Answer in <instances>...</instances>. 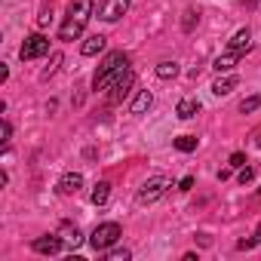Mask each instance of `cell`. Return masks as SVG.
I'll return each instance as SVG.
<instances>
[{
    "label": "cell",
    "mask_w": 261,
    "mask_h": 261,
    "mask_svg": "<svg viewBox=\"0 0 261 261\" xmlns=\"http://www.w3.org/2000/svg\"><path fill=\"white\" fill-rule=\"evenodd\" d=\"M237 62H240V53H230V49H227L224 56H218V59L212 62V68H215L218 74H227V71H230V68H233Z\"/></svg>",
    "instance_id": "5bb4252c"
},
{
    "label": "cell",
    "mask_w": 261,
    "mask_h": 261,
    "mask_svg": "<svg viewBox=\"0 0 261 261\" xmlns=\"http://www.w3.org/2000/svg\"><path fill=\"white\" fill-rule=\"evenodd\" d=\"M62 246H65V240L59 233H46V237H37L31 243V249L40 252V255H56V252H62Z\"/></svg>",
    "instance_id": "ba28073f"
},
{
    "label": "cell",
    "mask_w": 261,
    "mask_h": 261,
    "mask_svg": "<svg viewBox=\"0 0 261 261\" xmlns=\"http://www.w3.org/2000/svg\"><path fill=\"white\" fill-rule=\"evenodd\" d=\"M258 243H261V224L255 227V233H252L249 240H240V243H237V249H252V246H258Z\"/></svg>",
    "instance_id": "7402d4cb"
},
{
    "label": "cell",
    "mask_w": 261,
    "mask_h": 261,
    "mask_svg": "<svg viewBox=\"0 0 261 261\" xmlns=\"http://www.w3.org/2000/svg\"><path fill=\"white\" fill-rule=\"evenodd\" d=\"M227 163H230V169H243V166H246V154H240V151H237V154H230V160H227Z\"/></svg>",
    "instance_id": "d4e9b609"
},
{
    "label": "cell",
    "mask_w": 261,
    "mask_h": 261,
    "mask_svg": "<svg viewBox=\"0 0 261 261\" xmlns=\"http://www.w3.org/2000/svg\"><path fill=\"white\" fill-rule=\"evenodd\" d=\"M59 65H62V53H53V65L43 71V77H53V74L59 71Z\"/></svg>",
    "instance_id": "cb8c5ba5"
},
{
    "label": "cell",
    "mask_w": 261,
    "mask_h": 261,
    "mask_svg": "<svg viewBox=\"0 0 261 261\" xmlns=\"http://www.w3.org/2000/svg\"><path fill=\"white\" fill-rule=\"evenodd\" d=\"M151 105H154L151 89H139V92H136V98H133V105H129V111H133V114H145Z\"/></svg>",
    "instance_id": "7c38bea8"
},
{
    "label": "cell",
    "mask_w": 261,
    "mask_h": 261,
    "mask_svg": "<svg viewBox=\"0 0 261 261\" xmlns=\"http://www.w3.org/2000/svg\"><path fill=\"white\" fill-rule=\"evenodd\" d=\"M172 145H175V151H181V154H191V151H197V136H178Z\"/></svg>",
    "instance_id": "d6986e66"
},
{
    "label": "cell",
    "mask_w": 261,
    "mask_h": 261,
    "mask_svg": "<svg viewBox=\"0 0 261 261\" xmlns=\"http://www.w3.org/2000/svg\"><path fill=\"white\" fill-rule=\"evenodd\" d=\"M89 19H92V0H71L68 16H65V22L59 28V40H65V43L77 40L83 34V28H86Z\"/></svg>",
    "instance_id": "6da1fadb"
},
{
    "label": "cell",
    "mask_w": 261,
    "mask_h": 261,
    "mask_svg": "<svg viewBox=\"0 0 261 261\" xmlns=\"http://www.w3.org/2000/svg\"><path fill=\"white\" fill-rule=\"evenodd\" d=\"M129 68V56L123 53V49H117V53H108L105 56V62L98 65V71H95V77H92V89H108L123 71Z\"/></svg>",
    "instance_id": "7a4b0ae2"
},
{
    "label": "cell",
    "mask_w": 261,
    "mask_h": 261,
    "mask_svg": "<svg viewBox=\"0 0 261 261\" xmlns=\"http://www.w3.org/2000/svg\"><path fill=\"white\" fill-rule=\"evenodd\" d=\"M123 237V230H120V224L117 221H105V224H98L95 230H92V237H89V246L95 249V252H108L117 240Z\"/></svg>",
    "instance_id": "3957f363"
},
{
    "label": "cell",
    "mask_w": 261,
    "mask_h": 261,
    "mask_svg": "<svg viewBox=\"0 0 261 261\" xmlns=\"http://www.w3.org/2000/svg\"><path fill=\"white\" fill-rule=\"evenodd\" d=\"M252 145L261 148V129H255V133H252Z\"/></svg>",
    "instance_id": "f1b7e54d"
},
{
    "label": "cell",
    "mask_w": 261,
    "mask_h": 261,
    "mask_svg": "<svg viewBox=\"0 0 261 261\" xmlns=\"http://www.w3.org/2000/svg\"><path fill=\"white\" fill-rule=\"evenodd\" d=\"M105 46H108V40H105L101 34H92V37H86V40H83L80 53H83V56H98V53H101Z\"/></svg>",
    "instance_id": "4fadbf2b"
},
{
    "label": "cell",
    "mask_w": 261,
    "mask_h": 261,
    "mask_svg": "<svg viewBox=\"0 0 261 261\" xmlns=\"http://www.w3.org/2000/svg\"><path fill=\"white\" fill-rule=\"evenodd\" d=\"M46 53H49V40L43 34H31V37H25V43L19 49V59L22 62H34V59H40Z\"/></svg>",
    "instance_id": "8992f818"
},
{
    "label": "cell",
    "mask_w": 261,
    "mask_h": 261,
    "mask_svg": "<svg viewBox=\"0 0 261 261\" xmlns=\"http://www.w3.org/2000/svg\"><path fill=\"white\" fill-rule=\"evenodd\" d=\"M80 188H83V175H80V172H65V175L59 178V194H65V197L77 194Z\"/></svg>",
    "instance_id": "8fae6325"
},
{
    "label": "cell",
    "mask_w": 261,
    "mask_h": 261,
    "mask_svg": "<svg viewBox=\"0 0 261 261\" xmlns=\"http://www.w3.org/2000/svg\"><path fill=\"white\" fill-rule=\"evenodd\" d=\"M166 188H169V178H166V175H154V178H148V181L139 188L136 200H139L142 206H151V203H157V200L166 194Z\"/></svg>",
    "instance_id": "277c9868"
},
{
    "label": "cell",
    "mask_w": 261,
    "mask_h": 261,
    "mask_svg": "<svg viewBox=\"0 0 261 261\" xmlns=\"http://www.w3.org/2000/svg\"><path fill=\"white\" fill-rule=\"evenodd\" d=\"M258 108H261V95H249V98H243V105H240L243 114H252V111H258Z\"/></svg>",
    "instance_id": "ffe728a7"
},
{
    "label": "cell",
    "mask_w": 261,
    "mask_h": 261,
    "mask_svg": "<svg viewBox=\"0 0 261 261\" xmlns=\"http://www.w3.org/2000/svg\"><path fill=\"white\" fill-rule=\"evenodd\" d=\"M108 197H111V181H95V188H92L89 200H92L95 206H105V203H108Z\"/></svg>",
    "instance_id": "e0dca14e"
},
{
    "label": "cell",
    "mask_w": 261,
    "mask_h": 261,
    "mask_svg": "<svg viewBox=\"0 0 261 261\" xmlns=\"http://www.w3.org/2000/svg\"><path fill=\"white\" fill-rule=\"evenodd\" d=\"M258 194H261V191H258Z\"/></svg>",
    "instance_id": "f546056e"
},
{
    "label": "cell",
    "mask_w": 261,
    "mask_h": 261,
    "mask_svg": "<svg viewBox=\"0 0 261 261\" xmlns=\"http://www.w3.org/2000/svg\"><path fill=\"white\" fill-rule=\"evenodd\" d=\"M252 178H255V169H252V166H243V169H240V185H249Z\"/></svg>",
    "instance_id": "484cf974"
},
{
    "label": "cell",
    "mask_w": 261,
    "mask_h": 261,
    "mask_svg": "<svg viewBox=\"0 0 261 261\" xmlns=\"http://www.w3.org/2000/svg\"><path fill=\"white\" fill-rule=\"evenodd\" d=\"M59 237H62V240H65V246H71V249H80V243H83L80 227H77V224H71V221H62V224H59Z\"/></svg>",
    "instance_id": "30bf717a"
},
{
    "label": "cell",
    "mask_w": 261,
    "mask_h": 261,
    "mask_svg": "<svg viewBox=\"0 0 261 261\" xmlns=\"http://www.w3.org/2000/svg\"><path fill=\"white\" fill-rule=\"evenodd\" d=\"M126 10H129V0H101L98 19H101V22H117Z\"/></svg>",
    "instance_id": "52a82bcc"
},
{
    "label": "cell",
    "mask_w": 261,
    "mask_h": 261,
    "mask_svg": "<svg viewBox=\"0 0 261 261\" xmlns=\"http://www.w3.org/2000/svg\"><path fill=\"white\" fill-rule=\"evenodd\" d=\"M194 22H200V13L197 10H188L185 13V31H194Z\"/></svg>",
    "instance_id": "603a6c76"
},
{
    "label": "cell",
    "mask_w": 261,
    "mask_h": 261,
    "mask_svg": "<svg viewBox=\"0 0 261 261\" xmlns=\"http://www.w3.org/2000/svg\"><path fill=\"white\" fill-rule=\"evenodd\" d=\"M133 86H136V74L126 68V71H123V74H120V77H117V80H114V83L108 86V101H111V105L123 101V98H126L129 92H133Z\"/></svg>",
    "instance_id": "5b68a950"
},
{
    "label": "cell",
    "mask_w": 261,
    "mask_h": 261,
    "mask_svg": "<svg viewBox=\"0 0 261 261\" xmlns=\"http://www.w3.org/2000/svg\"><path fill=\"white\" fill-rule=\"evenodd\" d=\"M154 74H157L160 80H172V77H178V65H175V62H160Z\"/></svg>",
    "instance_id": "ac0fdd59"
},
{
    "label": "cell",
    "mask_w": 261,
    "mask_h": 261,
    "mask_svg": "<svg viewBox=\"0 0 261 261\" xmlns=\"http://www.w3.org/2000/svg\"><path fill=\"white\" fill-rule=\"evenodd\" d=\"M237 83H240V80H237L233 74H227V77H218V80L212 83V92H215V95H230V92L237 89Z\"/></svg>",
    "instance_id": "9a60e30c"
},
{
    "label": "cell",
    "mask_w": 261,
    "mask_h": 261,
    "mask_svg": "<svg viewBox=\"0 0 261 261\" xmlns=\"http://www.w3.org/2000/svg\"><path fill=\"white\" fill-rule=\"evenodd\" d=\"M105 255H108V261H129V258H133L129 249H108Z\"/></svg>",
    "instance_id": "44dd1931"
},
{
    "label": "cell",
    "mask_w": 261,
    "mask_h": 261,
    "mask_svg": "<svg viewBox=\"0 0 261 261\" xmlns=\"http://www.w3.org/2000/svg\"><path fill=\"white\" fill-rule=\"evenodd\" d=\"M227 49H230V53H240V56L249 53V49H252V31H249V28H240V31L227 40Z\"/></svg>",
    "instance_id": "9c48e42d"
},
{
    "label": "cell",
    "mask_w": 261,
    "mask_h": 261,
    "mask_svg": "<svg viewBox=\"0 0 261 261\" xmlns=\"http://www.w3.org/2000/svg\"><path fill=\"white\" fill-rule=\"evenodd\" d=\"M197 111H200V101H197V98H181V101H178V108H175V114H178L181 120L197 117Z\"/></svg>",
    "instance_id": "2e32d148"
},
{
    "label": "cell",
    "mask_w": 261,
    "mask_h": 261,
    "mask_svg": "<svg viewBox=\"0 0 261 261\" xmlns=\"http://www.w3.org/2000/svg\"><path fill=\"white\" fill-rule=\"evenodd\" d=\"M178 188H181V191H191V188H194V178H191V175H188V178H181V185H178Z\"/></svg>",
    "instance_id": "83f0119b"
},
{
    "label": "cell",
    "mask_w": 261,
    "mask_h": 261,
    "mask_svg": "<svg viewBox=\"0 0 261 261\" xmlns=\"http://www.w3.org/2000/svg\"><path fill=\"white\" fill-rule=\"evenodd\" d=\"M0 136H4L0 142H4V145H10V136H13V126H10V120H4V129H0Z\"/></svg>",
    "instance_id": "4316f807"
}]
</instances>
